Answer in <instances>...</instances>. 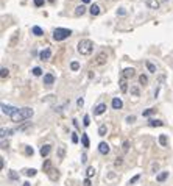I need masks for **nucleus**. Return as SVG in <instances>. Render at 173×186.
<instances>
[{
    "label": "nucleus",
    "mask_w": 173,
    "mask_h": 186,
    "mask_svg": "<svg viewBox=\"0 0 173 186\" xmlns=\"http://www.w3.org/2000/svg\"><path fill=\"white\" fill-rule=\"evenodd\" d=\"M25 153H27V155H33V149L28 147V145H25Z\"/></svg>",
    "instance_id": "c9c22d12"
},
{
    "label": "nucleus",
    "mask_w": 173,
    "mask_h": 186,
    "mask_svg": "<svg viewBox=\"0 0 173 186\" xmlns=\"http://www.w3.org/2000/svg\"><path fill=\"white\" fill-rule=\"evenodd\" d=\"M106 111V105L105 103H100L98 107H95V110H94V113L97 114V116H100V114H103Z\"/></svg>",
    "instance_id": "f8f14e48"
},
{
    "label": "nucleus",
    "mask_w": 173,
    "mask_h": 186,
    "mask_svg": "<svg viewBox=\"0 0 173 186\" xmlns=\"http://www.w3.org/2000/svg\"><path fill=\"white\" fill-rule=\"evenodd\" d=\"M25 175H28V177H35V175H36V169H25Z\"/></svg>",
    "instance_id": "c756f323"
},
{
    "label": "nucleus",
    "mask_w": 173,
    "mask_h": 186,
    "mask_svg": "<svg viewBox=\"0 0 173 186\" xmlns=\"http://www.w3.org/2000/svg\"><path fill=\"white\" fill-rule=\"evenodd\" d=\"M24 186H30V183H24Z\"/></svg>",
    "instance_id": "8fccbe9b"
},
{
    "label": "nucleus",
    "mask_w": 173,
    "mask_h": 186,
    "mask_svg": "<svg viewBox=\"0 0 173 186\" xmlns=\"http://www.w3.org/2000/svg\"><path fill=\"white\" fill-rule=\"evenodd\" d=\"M106 131H108L106 125H100V128H98V135H100V136H105V135H106Z\"/></svg>",
    "instance_id": "bb28decb"
},
{
    "label": "nucleus",
    "mask_w": 173,
    "mask_h": 186,
    "mask_svg": "<svg viewBox=\"0 0 173 186\" xmlns=\"http://www.w3.org/2000/svg\"><path fill=\"white\" fill-rule=\"evenodd\" d=\"M72 142H73V144L78 142V136H77V133H72Z\"/></svg>",
    "instance_id": "58836bf2"
},
{
    "label": "nucleus",
    "mask_w": 173,
    "mask_h": 186,
    "mask_svg": "<svg viewBox=\"0 0 173 186\" xmlns=\"http://www.w3.org/2000/svg\"><path fill=\"white\" fill-rule=\"evenodd\" d=\"M70 67H72V70H78V69H80V64H78L77 61H73V63L70 64Z\"/></svg>",
    "instance_id": "473e14b6"
},
{
    "label": "nucleus",
    "mask_w": 173,
    "mask_h": 186,
    "mask_svg": "<svg viewBox=\"0 0 173 186\" xmlns=\"http://www.w3.org/2000/svg\"><path fill=\"white\" fill-rule=\"evenodd\" d=\"M109 150H111V149H109V145H108L106 142H100V144H98V152H100L101 155H108Z\"/></svg>",
    "instance_id": "6e6552de"
},
{
    "label": "nucleus",
    "mask_w": 173,
    "mask_h": 186,
    "mask_svg": "<svg viewBox=\"0 0 173 186\" xmlns=\"http://www.w3.org/2000/svg\"><path fill=\"white\" fill-rule=\"evenodd\" d=\"M33 75H35V77L42 75V69H41V67H35V69H33Z\"/></svg>",
    "instance_id": "7c9ffc66"
},
{
    "label": "nucleus",
    "mask_w": 173,
    "mask_h": 186,
    "mask_svg": "<svg viewBox=\"0 0 173 186\" xmlns=\"http://www.w3.org/2000/svg\"><path fill=\"white\" fill-rule=\"evenodd\" d=\"M122 107H123V102H122L120 99H117V97L112 99V108H114V110H120Z\"/></svg>",
    "instance_id": "4468645a"
},
{
    "label": "nucleus",
    "mask_w": 173,
    "mask_h": 186,
    "mask_svg": "<svg viewBox=\"0 0 173 186\" xmlns=\"http://www.w3.org/2000/svg\"><path fill=\"white\" fill-rule=\"evenodd\" d=\"M126 80H128V78L122 77L120 81H119V84H120V91H122V92H126V91H128V81H126Z\"/></svg>",
    "instance_id": "9b49d317"
},
{
    "label": "nucleus",
    "mask_w": 173,
    "mask_h": 186,
    "mask_svg": "<svg viewBox=\"0 0 173 186\" xmlns=\"http://www.w3.org/2000/svg\"><path fill=\"white\" fill-rule=\"evenodd\" d=\"M145 66H147V69H148L150 72H153V74H156V66H154L153 63H150V61H145Z\"/></svg>",
    "instance_id": "5701e85b"
},
{
    "label": "nucleus",
    "mask_w": 173,
    "mask_h": 186,
    "mask_svg": "<svg viewBox=\"0 0 173 186\" xmlns=\"http://www.w3.org/2000/svg\"><path fill=\"white\" fill-rule=\"evenodd\" d=\"M16 111H17V108H14V107H10V105H5V103H2V113H3V114L13 116V114H14Z\"/></svg>",
    "instance_id": "39448f33"
},
{
    "label": "nucleus",
    "mask_w": 173,
    "mask_h": 186,
    "mask_svg": "<svg viewBox=\"0 0 173 186\" xmlns=\"http://www.w3.org/2000/svg\"><path fill=\"white\" fill-rule=\"evenodd\" d=\"M139 81H140V84H147V83H148V78H147V75H143V74H142V75L139 77Z\"/></svg>",
    "instance_id": "2f4dec72"
},
{
    "label": "nucleus",
    "mask_w": 173,
    "mask_h": 186,
    "mask_svg": "<svg viewBox=\"0 0 173 186\" xmlns=\"http://www.w3.org/2000/svg\"><path fill=\"white\" fill-rule=\"evenodd\" d=\"M128 149H129V142L125 141V142H123V152H128Z\"/></svg>",
    "instance_id": "ea45409f"
},
{
    "label": "nucleus",
    "mask_w": 173,
    "mask_h": 186,
    "mask_svg": "<svg viewBox=\"0 0 173 186\" xmlns=\"http://www.w3.org/2000/svg\"><path fill=\"white\" fill-rule=\"evenodd\" d=\"M148 125H150V127H162V125H164V122H162V121H156V119H151V121L148 122Z\"/></svg>",
    "instance_id": "aec40b11"
},
{
    "label": "nucleus",
    "mask_w": 173,
    "mask_h": 186,
    "mask_svg": "<svg viewBox=\"0 0 173 186\" xmlns=\"http://www.w3.org/2000/svg\"><path fill=\"white\" fill-rule=\"evenodd\" d=\"M31 31H33V35H36V36H42V35H44L42 28H41V27H38V25H35V27L31 28Z\"/></svg>",
    "instance_id": "6ab92c4d"
},
{
    "label": "nucleus",
    "mask_w": 173,
    "mask_h": 186,
    "mask_svg": "<svg viewBox=\"0 0 173 186\" xmlns=\"http://www.w3.org/2000/svg\"><path fill=\"white\" fill-rule=\"evenodd\" d=\"M89 13H91L92 16H98V14H100V7L94 3V5H92V7L89 8Z\"/></svg>",
    "instance_id": "2eb2a0df"
},
{
    "label": "nucleus",
    "mask_w": 173,
    "mask_h": 186,
    "mask_svg": "<svg viewBox=\"0 0 173 186\" xmlns=\"http://www.w3.org/2000/svg\"><path fill=\"white\" fill-rule=\"evenodd\" d=\"M8 74H10V70H8L7 67H2V70H0V77H2V78H7Z\"/></svg>",
    "instance_id": "c85d7f7f"
},
{
    "label": "nucleus",
    "mask_w": 173,
    "mask_h": 186,
    "mask_svg": "<svg viewBox=\"0 0 173 186\" xmlns=\"http://www.w3.org/2000/svg\"><path fill=\"white\" fill-rule=\"evenodd\" d=\"M33 116V110L31 108H22V110H17L13 116H11V121L13 122H22L25 119H30Z\"/></svg>",
    "instance_id": "f03ea898"
},
{
    "label": "nucleus",
    "mask_w": 173,
    "mask_h": 186,
    "mask_svg": "<svg viewBox=\"0 0 173 186\" xmlns=\"http://www.w3.org/2000/svg\"><path fill=\"white\" fill-rule=\"evenodd\" d=\"M81 2H83V3H89V2H91V0H81Z\"/></svg>",
    "instance_id": "09e8293b"
},
{
    "label": "nucleus",
    "mask_w": 173,
    "mask_h": 186,
    "mask_svg": "<svg viewBox=\"0 0 173 186\" xmlns=\"http://www.w3.org/2000/svg\"><path fill=\"white\" fill-rule=\"evenodd\" d=\"M159 144H161L162 147H165V145L168 144V138H167V135H161V136H159Z\"/></svg>",
    "instance_id": "4be33fe9"
},
{
    "label": "nucleus",
    "mask_w": 173,
    "mask_h": 186,
    "mask_svg": "<svg viewBox=\"0 0 173 186\" xmlns=\"http://www.w3.org/2000/svg\"><path fill=\"white\" fill-rule=\"evenodd\" d=\"M147 7L150 8V10H159V7H161V2L159 0H147Z\"/></svg>",
    "instance_id": "423d86ee"
},
{
    "label": "nucleus",
    "mask_w": 173,
    "mask_h": 186,
    "mask_svg": "<svg viewBox=\"0 0 173 186\" xmlns=\"http://www.w3.org/2000/svg\"><path fill=\"white\" fill-rule=\"evenodd\" d=\"M117 14H122V16H123V14H126V11H125L123 8H119V10H117Z\"/></svg>",
    "instance_id": "79ce46f5"
},
{
    "label": "nucleus",
    "mask_w": 173,
    "mask_h": 186,
    "mask_svg": "<svg viewBox=\"0 0 173 186\" xmlns=\"http://www.w3.org/2000/svg\"><path fill=\"white\" fill-rule=\"evenodd\" d=\"M139 178H140V175H136V177H133V178L129 180V184H134V183H136Z\"/></svg>",
    "instance_id": "e433bc0d"
},
{
    "label": "nucleus",
    "mask_w": 173,
    "mask_h": 186,
    "mask_svg": "<svg viewBox=\"0 0 173 186\" xmlns=\"http://www.w3.org/2000/svg\"><path fill=\"white\" fill-rule=\"evenodd\" d=\"M84 13H86L84 5H80V7H77V8H75V16H83Z\"/></svg>",
    "instance_id": "f3484780"
},
{
    "label": "nucleus",
    "mask_w": 173,
    "mask_h": 186,
    "mask_svg": "<svg viewBox=\"0 0 173 186\" xmlns=\"http://www.w3.org/2000/svg\"><path fill=\"white\" fill-rule=\"evenodd\" d=\"M49 178H50V180H53V181H55V180H58V178H59V174H58V170L52 169V170L49 172Z\"/></svg>",
    "instance_id": "a211bd4d"
},
{
    "label": "nucleus",
    "mask_w": 173,
    "mask_h": 186,
    "mask_svg": "<svg viewBox=\"0 0 173 186\" xmlns=\"http://www.w3.org/2000/svg\"><path fill=\"white\" fill-rule=\"evenodd\" d=\"M50 150H52V145H50V144H45V145L41 147V155H42V156H49Z\"/></svg>",
    "instance_id": "ddd939ff"
},
{
    "label": "nucleus",
    "mask_w": 173,
    "mask_h": 186,
    "mask_svg": "<svg viewBox=\"0 0 173 186\" xmlns=\"http://www.w3.org/2000/svg\"><path fill=\"white\" fill-rule=\"evenodd\" d=\"M167 177H168V172H161V174L156 177V180H157V181H165Z\"/></svg>",
    "instance_id": "b1692460"
},
{
    "label": "nucleus",
    "mask_w": 173,
    "mask_h": 186,
    "mask_svg": "<svg viewBox=\"0 0 173 186\" xmlns=\"http://www.w3.org/2000/svg\"><path fill=\"white\" fill-rule=\"evenodd\" d=\"M77 103H78V107H83V105H84V100H83V99H78Z\"/></svg>",
    "instance_id": "a18cd8bd"
},
{
    "label": "nucleus",
    "mask_w": 173,
    "mask_h": 186,
    "mask_svg": "<svg viewBox=\"0 0 173 186\" xmlns=\"http://www.w3.org/2000/svg\"><path fill=\"white\" fill-rule=\"evenodd\" d=\"M122 163H123V161H122V158H117V160H115V166H120Z\"/></svg>",
    "instance_id": "49530a36"
},
{
    "label": "nucleus",
    "mask_w": 173,
    "mask_h": 186,
    "mask_svg": "<svg viewBox=\"0 0 173 186\" xmlns=\"http://www.w3.org/2000/svg\"><path fill=\"white\" fill-rule=\"evenodd\" d=\"M134 121H136V117H134V116H128V117H126V122H129V124H133Z\"/></svg>",
    "instance_id": "a19ab883"
},
{
    "label": "nucleus",
    "mask_w": 173,
    "mask_h": 186,
    "mask_svg": "<svg viewBox=\"0 0 173 186\" xmlns=\"http://www.w3.org/2000/svg\"><path fill=\"white\" fill-rule=\"evenodd\" d=\"M50 56H52V50H50V49H45V50H42V52L39 53V58H41L42 61L50 60Z\"/></svg>",
    "instance_id": "1a4fd4ad"
},
{
    "label": "nucleus",
    "mask_w": 173,
    "mask_h": 186,
    "mask_svg": "<svg viewBox=\"0 0 173 186\" xmlns=\"http://www.w3.org/2000/svg\"><path fill=\"white\" fill-rule=\"evenodd\" d=\"M42 169H44V172H50L52 170V160H45V163L42 164Z\"/></svg>",
    "instance_id": "dca6fc26"
},
{
    "label": "nucleus",
    "mask_w": 173,
    "mask_h": 186,
    "mask_svg": "<svg viewBox=\"0 0 173 186\" xmlns=\"http://www.w3.org/2000/svg\"><path fill=\"white\" fill-rule=\"evenodd\" d=\"M83 184H84V186H92V184H91V180H89V178H86V180L83 181Z\"/></svg>",
    "instance_id": "c03bdc74"
},
{
    "label": "nucleus",
    "mask_w": 173,
    "mask_h": 186,
    "mask_svg": "<svg viewBox=\"0 0 173 186\" xmlns=\"http://www.w3.org/2000/svg\"><path fill=\"white\" fill-rule=\"evenodd\" d=\"M106 60H108V55H106V52H100V53L95 56V61H94V64H95V66H101V64H105V63H106Z\"/></svg>",
    "instance_id": "20e7f679"
},
{
    "label": "nucleus",
    "mask_w": 173,
    "mask_h": 186,
    "mask_svg": "<svg viewBox=\"0 0 173 186\" xmlns=\"http://www.w3.org/2000/svg\"><path fill=\"white\" fill-rule=\"evenodd\" d=\"M153 113H156V110H154V108H148V110H145L142 114H143V117H148V116H151Z\"/></svg>",
    "instance_id": "a878e982"
},
{
    "label": "nucleus",
    "mask_w": 173,
    "mask_h": 186,
    "mask_svg": "<svg viewBox=\"0 0 173 186\" xmlns=\"http://www.w3.org/2000/svg\"><path fill=\"white\" fill-rule=\"evenodd\" d=\"M86 160H87V156H86V155H83V156H81V161H83V163H86Z\"/></svg>",
    "instance_id": "de8ad7c7"
},
{
    "label": "nucleus",
    "mask_w": 173,
    "mask_h": 186,
    "mask_svg": "<svg viewBox=\"0 0 173 186\" xmlns=\"http://www.w3.org/2000/svg\"><path fill=\"white\" fill-rule=\"evenodd\" d=\"M83 124H84V127H87V125L91 124V122H89V116H87V114L84 116V119H83Z\"/></svg>",
    "instance_id": "f704fd0d"
},
{
    "label": "nucleus",
    "mask_w": 173,
    "mask_h": 186,
    "mask_svg": "<svg viewBox=\"0 0 173 186\" xmlns=\"http://www.w3.org/2000/svg\"><path fill=\"white\" fill-rule=\"evenodd\" d=\"M134 75H136V70L133 67H126L123 70V74H122V77H125V78H133Z\"/></svg>",
    "instance_id": "9d476101"
},
{
    "label": "nucleus",
    "mask_w": 173,
    "mask_h": 186,
    "mask_svg": "<svg viewBox=\"0 0 173 186\" xmlns=\"http://www.w3.org/2000/svg\"><path fill=\"white\" fill-rule=\"evenodd\" d=\"M129 91H131V94H133L134 97H139V94H140V92H139V88H137V86H131V89H129Z\"/></svg>",
    "instance_id": "393cba45"
},
{
    "label": "nucleus",
    "mask_w": 173,
    "mask_h": 186,
    "mask_svg": "<svg viewBox=\"0 0 173 186\" xmlns=\"http://www.w3.org/2000/svg\"><path fill=\"white\" fill-rule=\"evenodd\" d=\"M55 83V75L53 74H45L44 75V84L45 86H52Z\"/></svg>",
    "instance_id": "0eeeda50"
},
{
    "label": "nucleus",
    "mask_w": 173,
    "mask_h": 186,
    "mask_svg": "<svg viewBox=\"0 0 173 186\" xmlns=\"http://www.w3.org/2000/svg\"><path fill=\"white\" fill-rule=\"evenodd\" d=\"M44 5V0H35V7H42Z\"/></svg>",
    "instance_id": "4c0bfd02"
},
{
    "label": "nucleus",
    "mask_w": 173,
    "mask_h": 186,
    "mask_svg": "<svg viewBox=\"0 0 173 186\" xmlns=\"http://www.w3.org/2000/svg\"><path fill=\"white\" fill-rule=\"evenodd\" d=\"M10 178H11V180H19V175H17L16 172H10Z\"/></svg>",
    "instance_id": "72a5a7b5"
},
{
    "label": "nucleus",
    "mask_w": 173,
    "mask_h": 186,
    "mask_svg": "<svg viewBox=\"0 0 173 186\" xmlns=\"http://www.w3.org/2000/svg\"><path fill=\"white\" fill-rule=\"evenodd\" d=\"M81 142H83V147H84V149H87V147H89V138H87V135H86V133H83V135H81Z\"/></svg>",
    "instance_id": "412c9836"
},
{
    "label": "nucleus",
    "mask_w": 173,
    "mask_h": 186,
    "mask_svg": "<svg viewBox=\"0 0 173 186\" xmlns=\"http://www.w3.org/2000/svg\"><path fill=\"white\" fill-rule=\"evenodd\" d=\"M70 35H72V31H70L69 28H56V30L53 31V39H55V41H64V39H67Z\"/></svg>",
    "instance_id": "7ed1b4c3"
},
{
    "label": "nucleus",
    "mask_w": 173,
    "mask_h": 186,
    "mask_svg": "<svg viewBox=\"0 0 173 186\" xmlns=\"http://www.w3.org/2000/svg\"><path fill=\"white\" fill-rule=\"evenodd\" d=\"M59 158H64V147H59Z\"/></svg>",
    "instance_id": "37998d69"
},
{
    "label": "nucleus",
    "mask_w": 173,
    "mask_h": 186,
    "mask_svg": "<svg viewBox=\"0 0 173 186\" xmlns=\"http://www.w3.org/2000/svg\"><path fill=\"white\" fill-rule=\"evenodd\" d=\"M77 50H78L80 55L87 56V55H91L92 50H94V42H92L91 39H81V41L78 42V45H77Z\"/></svg>",
    "instance_id": "f257e3e1"
},
{
    "label": "nucleus",
    "mask_w": 173,
    "mask_h": 186,
    "mask_svg": "<svg viewBox=\"0 0 173 186\" xmlns=\"http://www.w3.org/2000/svg\"><path fill=\"white\" fill-rule=\"evenodd\" d=\"M86 175H87V178L94 177V175H95V169H94V167H87V170H86Z\"/></svg>",
    "instance_id": "cd10ccee"
}]
</instances>
